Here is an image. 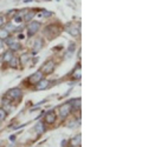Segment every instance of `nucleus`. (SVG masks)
I'll use <instances>...</instances> for the list:
<instances>
[{
    "instance_id": "f257e3e1",
    "label": "nucleus",
    "mask_w": 142,
    "mask_h": 147,
    "mask_svg": "<svg viewBox=\"0 0 142 147\" xmlns=\"http://www.w3.org/2000/svg\"><path fill=\"white\" fill-rule=\"evenodd\" d=\"M23 93H22V90H19V88H12V90L7 91V93L5 95V98L7 99V100H19L20 98H22Z\"/></svg>"
},
{
    "instance_id": "f03ea898",
    "label": "nucleus",
    "mask_w": 142,
    "mask_h": 147,
    "mask_svg": "<svg viewBox=\"0 0 142 147\" xmlns=\"http://www.w3.org/2000/svg\"><path fill=\"white\" fill-rule=\"evenodd\" d=\"M44 34H45L49 39L56 38V36L59 34V28L57 27V26H55V25H53V26L50 25V26H47L46 28L44 29Z\"/></svg>"
},
{
    "instance_id": "7ed1b4c3",
    "label": "nucleus",
    "mask_w": 142,
    "mask_h": 147,
    "mask_svg": "<svg viewBox=\"0 0 142 147\" xmlns=\"http://www.w3.org/2000/svg\"><path fill=\"white\" fill-rule=\"evenodd\" d=\"M71 105L69 104V101L65 102V104H63L60 107H59V117L62 119H66L69 117V114L71 113Z\"/></svg>"
},
{
    "instance_id": "20e7f679",
    "label": "nucleus",
    "mask_w": 142,
    "mask_h": 147,
    "mask_svg": "<svg viewBox=\"0 0 142 147\" xmlns=\"http://www.w3.org/2000/svg\"><path fill=\"white\" fill-rule=\"evenodd\" d=\"M39 28H40V22L31 21L29 25H27V34H29V36L34 35V34L39 31Z\"/></svg>"
},
{
    "instance_id": "39448f33",
    "label": "nucleus",
    "mask_w": 142,
    "mask_h": 147,
    "mask_svg": "<svg viewBox=\"0 0 142 147\" xmlns=\"http://www.w3.org/2000/svg\"><path fill=\"white\" fill-rule=\"evenodd\" d=\"M55 62L53 61H46L45 64L43 65V67H42V69L40 71L43 72V74H50V73H52V71L55 69Z\"/></svg>"
},
{
    "instance_id": "423d86ee",
    "label": "nucleus",
    "mask_w": 142,
    "mask_h": 147,
    "mask_svg": "<svg viewBox=\"0 0 142 147\" xmlns=\"http://www.w3.org/2000/svg\"><path fill=\"white\" fill-rule=\"evenodd\" d=\"M43 77H44L43 72H42V71H37L34 74H32V76L29 78V83L30 84H34V85H36L37 83H39L40 80L43 79Z\"/></svg>"
},
{
    "instance_id": "0eeeda50",
    "label": "nucleus",
    "mask_w": 142,
    "mask_h": 147,
    "mask_svg": "<svg viewBox=\"0 0 142 147\" xmlns=\"http://www.w3.org/2000/svg\"><path fill=\"white\" fill-rule=\"evenodd\" d=\"M56 119H57V117H56V113L53 111H49L45 114V117H44V122H46V124H53V122L56 121Z\"/></svg>"
},
{
    "instance_id": "6e6552de",
    "label": "nucleus",
    "mask_w": 142,
    "mask_h": 147,
    "mask_svg": "<svg viewBox=\"0 0 142 147\" xmlns=\"http://www.w3.org/2000/svg\"><path fill=\"white\" fill-rule=\"evenodd\" d=\"M49 86H50V81H49V80H46V79H42L39 83L36 84L34 88H36L37 91H42V90H46Z\"/></svg>"
},
{
    "instance_id": "1a4fd4ad",
    "label": "nucleus",
    "mask_w": 142,
    "mask_h": 147,
    "mask_svg": "<svg viewBox=\"0 0 142 147\" xmlns=\"http://www.w3.org/2000/svg\"><path fill=\"white\" fill-rule=\"evenodd\" d=\"M65 31L69 34H71L72 36H78L79 35V28L78 27H76V26H66L65 27Z\"/></svg>"
},
{
    "instance_id": "9d476101",
    "label": "nucleus",
    "mask_w": 142,
    "mask_h": 147,
    "mask_svg": "<svg viewBox=\"0 0 142 147\" xmlns=\"http://www.w3.org/2000/svg\"><path fill=\"white\" fill-rule=\"evenodd\" d=\"M43 47V40L38 38V39L34 40V44H33V50H32V53L36 54L37 52H39V50Z\"/></svg>"
},
{
    "instance_id": "9b49d317",
    "label": "nucleus",
    "mask_w": 142,
    "mask_h": 147,
    "mask_svg": "<svg viewBox=\"0 0 142 147\" xmlns=\"http://www.w3.org/2000/svg\"><path fill=\"white\" fill-rule=\"evenodd\" d=\"M34 131H36L38 134H43V133L46 131L45 125L43 124V121H38V122H37L36 126H34Z\"/></svg>"
},
{
    "instance_id": "f8f14e48",
    "label": "nucleus",
    "mask_w": 142,
    "mask_h": 147,
    "mask_svg": "<svg viewBox=\"0 0 142 147\" xmlns=\"http://www.w3.org/2000/svg\"><path fill=\"white\" fill-rule=\"evenodd\" d=\"M69 104L71 105V109H75V111H78L80 107V99H72V100L69 101Z\"/></svg>"
},
{
    "instance_id": "ddd939ff",
    "label": "nucleus",
    "mask_w": 142,
    "mask_h": 147,
    "mask_svg": "<svg viewBox=\"0 0 142 147\" xmlns=\"http://www.w3.org/2000/svg\"><path fill=\"white\" fill-rule=\"evenodd\" d=\"M70 147H80V134H77L70 141Z\"/></svg>"
},
{
    "instance_id": "4468645a",
    "label": "nucleus",
    "mask_w": 142,
    "mask_h": 147,
    "mask_svg": "<svg viewBox=\"0 0 142 147\" xmlns=\"http://www.w3.org/2000/svg\"><path fill=\"white\" fill-rule=\"evenodd\" d=\"M72 79H75V80L80 79V67H79V65H77L76 68L72 71Z\"/></svg>"
},
{
    "instance_id": "2eb2a0df",
    "label": "nucleus",
    "mask_w": 142,
    "mask_h": 147,
    "mask_svg": "<svg viewBox=\"0 0 142 147\" xmlns=\"http://www.w3.org/2000/svg\"><path fill=\"white\" fill-rule=\"evenodd\" d=\"M12 57H13V52L8 50L7 52H5L4 55H3V61H4V62H10V60L12 59Z\"/></svg>"
},
{
    "instance_id": "dca6fc26",
    "label": "nucleus",
    "mask_w": 142,
    "mask_h": 147,
    "mask_svg": "<svg viewBox=\"0 0 142 147\" xmlns=\"http://www.w3.org/2000/svg\"><path fill=\"white\" fill-rule=\"evenodd\" d=\"M10 36V32L5 28H0V40H6Z\"/></svg>"
},
{
    "instance_id": "f3484780",
    "label": "nucleus",
    "mask_w": 142,
    "mask_h": 147,
    "mask_svg": "<svg viewBox=\"0 0 142 147\" xmlns=\"http://www.w3.org/2000/svg\"><path fill=\"white\" fill-rule=\"evenodd\" d=\"M20 48H22V45L18 43H13L10 45V51H12V52H13V51H19Z\"/></svg>"
},
{
    "instance_id": "a211bd4d",
    "label": "nucleus",
    "mask_w": 142,
    "mask_h": 147,
    "mask_svg": "<svg viewBox=\"0 0 142 147\" xmlns=\"http://www.w3.org/2000/svg\"><path fill=\"white\" fill-rule=\"evenodd\" d=\"M8 64L11 65V67H15V66H17V65L19 64V59H18L17 57H14V55H13V57H12V59L10 60V62H8Z\"/></svg>"
},
{
    "instance_id": "6ab92c4d",
    "label": "nucleus",
    "mask_w": 142,
    "mask_h": 147,
    "mask_svg": "<svg viewBox=\"0 0 142 147\" xmlns=\"http://www.w3.org/2000/svg\"><path fill=\"white\" fill-rule=\"evenodd\" d=\"M19 61L22 62V65H26L27 61H29V55H27V54H23L22 57L19 58Z\"/></svg>"
},
{
    "instance_id": "aec40b11",
    "label": "nucleus",
    "mask_w": 142,
    "mask_h": 147,
    "mask_svg": "<svg viewBox=\"0 0 142 147\" xmlns=\"http://www.w3.org/2000/svg\"><path fill=\"white\" fill-rule=\"evenodd\" d=\"M6 115H7V113H6V109H5V108H1V107H0V121H1V120H5Z\"/></svg>"
},
{
    "instance_id": "412c9836",
    "label": "nucleus",
    "mask_w": 142,
    "mask_h": 147,
    "mask_svg": "<svg viewBox=\"0 0 142 147\" xmlns=\"http://www.w3.org/2000/svg\"><path fill=\"white\" fill-rule=\"evenodd\" d=\"M33 15H34V13H33V12H30V13H27V14L24 17V20H25V21H31V19L33 18Z\"/></svg>"
},
{
    "instance_id": "4be33fe9",
    "label": "nucleus",
    "mask_w": 142,
    "mask_h": 147,
    "mask_svg": "<svg viewBox=\"0 0 142 147\" xmlns=\"http://www.w3.org/2000/svg\"><path fill=\"white\" fill-rule=\"evenodd\" d=\"M5 43H6V44H7V45H8V46H10L11 44H13V43H14V38H10V36H8L7 39L5 40Z\"/></svg>"
},
{
    "instance_id": "5701e85b",
    "label": "nucleus",
    "mask_w": 142,
    "mask_h": 147,
    "mask_svg": "<svg viewBox=\"0 0 142 147\" xmlns=\"http://www.w3.org/2000/svg\"><path fill=\"white\" fill-rule=\"evenodd\" d=\"M75 48H76V45H75V44H70V46H69V48H68V51L72 53L73 51H75Z\"/></svg>"
},
{
    "instance_id": "b1692460",
    "label": "nucleus",
    "mask_w": 142,
    "mask_h": 147,
    "mask_svg": "<svg viewBox=\"0 0 142 147\" xmlns=\"http://www.w3.org/2000/svg\"><path fill=\"white\" fill-rule=\"evenodd\" d=\"M42 15H43V17H51L52 13H51V12H46V11H44L43 13H42Z\"/></svg>"
},
{
    "instance_id": "393cba45",
    "label": "nucleus",
    "mask_w": 142,
    "mask_h": 147,
    "mask_svg": "<svg viewBox=\"0 0 142 147\" xmlns=\"http://www.w3.org/2000/svg\"><path fill=\"white\" fill-rule=\"evenodd\" d=\"M3 25H4V18H3V17H0V28L3 27Z\"/></svg>"
},
{
    "instance_id": "a878e982",
    "label": "nucleus",
    "mask_w": 142,
    "mask_h": 147,
    "mask_svg": "<svg viewBox=\"0 0 142 147\" xmlns=\"http://www.w3.org/2000/svg\"><path fill=\"white\" fill-rule=\"evenodd\" d=\"M24 38H25V36H24V34H19V35H18V39H20V40L24 39Z\"/></svg>"
},
{
    "instance_id": "bb28decb",
    "label": "nucleus",
    "mask_w": 142,
    "mask_h": 147,
    "mask_svg": "<svg viewBox=\"0 0 142 147\" xmlns=\"http://www.w3.org/2000/svg\"><path fill=\"white\" fill-rule=\"evenodd\" d=\"M3 45H4V43H3V40H0V51L3 50Z\"/></svg>"
},
{
    "instance_id": "cd10ccee",
    "label": "nucleus",
    "mask_w": 142,
    "mask_h": 147,
    "mask_svg": "<svg viewBox=\"0 0 142 147\" xmlns=\"http://www.w3.org/2000/svg\"><path fill=\"white\" fill-rule=\"evenodd\" d=\"M0 59H1V57H0Z\"/></svg>"
}]
</instances>
